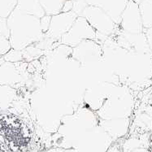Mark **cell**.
Instances as JSON below:
<instances>
[{"label":"cell","instance_id":"obj_1","mask_svg":"<svg viewBox=\"0 0 152 152\" xmlns=\"http://www.w3.org/2000/svg\"><path fill=\"white\" fill-rule=\"evenodd\" d=\"M7 23L12 49L22 51L45 37L41 28L40 18L23 12L16 7L7 18Z\"/></svg>","mask_w":152,"mask_h":152},{"label":"cell","instance_id":"obj_2","mask_svg":"<svg viewBox=\"0 0 152 152\" xmlns=\"http://www.w3.org/2000/svg\"><path fill=\"white\" fill-rule=\"evenodd\" d=\"M104 102L97 110V115L103 121L130 118L134 110V99L129 89L111 85Z\"/></svg>","mask_w":152,"mask_h":152},{"label":"cell","instance_id":"obj_3","mask_svg":"<svg viewBox=\"0 0 152 152\" xmlns=\"http://www.w3.org/2000/svg\"><path fill=\"white\" fill-rule=\"evenodd\" d=\"M111 37L119 47L128 52L138 55H152L144 32L140 34H129L123 31L119 27Z\"/></svg>","mask_w":152,"mask_h":152},{"label":"cell","instance_id":"obj_4","mask_svg":"<svg viewBox=\"0 0 152 152\" xmlns=\"http://www.w3.org/2000/svg\"><path fill=\"white\" fill-rule=\"evenodd\" d=\"M81 16L86 20L95 31L107 37L113 35L120 27L103 10L97 7L88 5L83 11Z\"/></svg>","mask_w":152,"mask_h":152},{"label":"cell","instance_id":"obj_5","mask_svg":"<svg viewBox=\"0 0 152 152\" xmlns=\"http://www.w3.org/2000/svg\"><path fill=\"white\" fill-rule=\"evenodd\" d=\"M96 31L82 16H78L71 28L63 36L59 42L73 48L86 39L96 40Z\"/></svg>","mask_w":152,"mask_h":152},{"label":"cell","instance_id":"obj_6","mask_svg":"<svg viewBox=\"0 0 152 152\" xmlns=\"http://www.w3.org/2000/svg\"><path fill=\"white\" fill-rule=\"evenodd\" d=\"M103 56L102 45L96 40L86 39L72 48V57L81 64L100 61Z\"/></svg>","mask_w":152,"mask_h":152},{"label":"cell","instance_id":"obj_7","mask_svg":"<svg viewBox=\"0 0 152 152\" xmlns=\"http://www.w3.org/2000/svg\"><path fill=\"white\" fill-rule=\"evenodd\" d=\"M77 17V15L72 11L68 12H61L52 16L49 28L45 34V37L54 41H59L71 28Z\"/></svg>","mask_w":152,"mask_h":152},{"label":"cell","instance_id":"obj_8","mask_svg":"<svg viewBox=\"0 0 152 152\" xmlns=\"http://www.w3.org/2000/svg\"><path fill=\"white\" fill-rule=\"evenodd\" d=\"M120 28L129 34L143 33L142 23L139 12L138 4L133 0H129L121 16Z\"/></svg>","mask_w":152,"mask_h":152},{"label":"cell","instance_id":"obj_9","mask_svg":"<svg viewBox=\"0 0 152 152\" xmlns=\"http://www.w3.org/2000/svg\"><path fill=\"white\" fill-rule=\"evenodd\" d=\"M129 0H86L89 6L97 7L103 10L115 24L120 25L121 16Z\"/></svg>","mask_w":152,"mask_h":152},{"label":"cell","instance_id":"obj_10","mask_svg":"<svg viewBox=\"0 0 152 152\" xmlns=\"http://www.w3.org/2000/svg\"><path fill=\"white\" fill-rule=\"evenodd\" d=\"M24 81V77L16 64L10 62L0 64V86L14 87Z\"/></svg>","mask_w":152,"mask_h":152},{"label":"cell","instance_id":"obj_11","mask_svg":"<svg viewBox=\"0 0 152 152\" xmlns=\"http://www.w3.org/2000/svg\"><path fill=\"white\" fill-rule=\"evenodd\" d=\"M102 124L104 125V129L109 134L114 137H121L127 134L131 124L130 118H121L103 121Z\"/></svg>","mask_w":152,"mask_h":152},{"label":"cell","instance_id":"obj_12","mask_svg":"<svg viewBox=\"0 0 152 152\" xmlns=\"http://www.w3.org/2000/svg\"><path fill=\"white\" fill-rule=\"evenodd\" d=\"M16 8L23 12L37 16L38 18H42L46 15L39 0H17Z\"/></svg>","mask_w":152,"mask_h":152},{"label":"cell","instance_id":"obj_13","mask_svg":"<svg viewBox=\"0 0 152 152\" xmlns=\"http://www.w3.org/2000/svg\"><path fill=\"white\" fill-rule=\"evenodd\" d=\"M17 96L16 88L9 86H0V110H7L11 106Z\"/></svg>","mask_w":152,"mask_h":152},{"label":"cell","instance_id":"obj_14","mask_svg":"<svg viewBox=\"0 0 152 152\" xmlns=\"http://www.w3.org/2000/svg\"><path fill=\"white\" fill-rule=\"evenodd\" d=\"M144 29L152 27V0H143L138 4Z\"/></svg>","mask_w":152,"mask_h":152},{"label":"cell","instance_id":"obj_15","mask_svg":"<svg viewBox=\"0 0 152 152\" xmlns=\"http://www.w3.org/2000/svg\"><path fill=\"white\" fill-rule=\"evenodd\" d=\"M39 2L45 14L52 16L62 12L66 0H39Z\"/></svg>","mask_w":152,"mask_h":152},{"label":"cell","instance_id":"obj_16","mask_svg":"<svg viewBox=\"0 0 152 152\" xmlns=\"http://www.w3.org/2000/svg\"><path fill=\"white\" fill-rule=\"evenodd\" d=\"M16 5L17 0H0V18H7Z\"/></svg>","mask_w":152,"mask_h":152},{"label":"cell","instance_id":"obj_17","mask_svg":"<svg viewBox=\"0 0 152 152\" xmlns=\"http://www.w3.org/2000/svg\"><path fill=\"white\" fill-rule=\"evenodd\" d=\"M3 59L6 62L13 63V64L24 61L22 51L14 50V49H11L8 52L5 54L3 56Z\"/></svg>","mask_w":152,"mask_h":152},{"label":"cell","instance_id":"obj_18","mask_svg":"<svg viewBox=\"0 0 152 152\" xmlns=\"http://www.w3.org/2000/svg\"><path fill=\"white\" fill-rule=\"evenodd\" d=\"M88 6L86 0H75L72 3V12L76 13L77 16H81L85 8Z\"/></svg>","mask_w":152,"mask_h":152},{"label":"cell","instance_id":"obj_19","mask_svg":"<svg viewBox=\"0 0 152 152\" xmlns=\"http://www.w3.org/2000/svg\"><path fill=\"white\" fill-rule=\"evenodd\" d=\"M12 49L9 39L0 34V56H3Z\"/></svg>","mask_w":152,"mask_h":152},{"label":"cell","instance_id":"obj_20","mask_svg":"<svg viewBox=\"0 0 152 152\" xmlns=\"http://www.w3.org/2000/svg\"><path fill=\"white\" fill-rule=\"evenodd\" d=\"M50 20H51V16H47V15H45L44 16H42V18H40V25L41 28H42V31L44 34H46L49 28V26H50Z\"/></svg>","mask_w":152,"mask_h":152},{"label":"cell","instance_id":"obj_21","mask_svg":"<svg viewBox=\"0 0 152 152\" xmlns=\"http://www.w3.org/2000/svg\"><path fill=\"white\" fill-rule=\"evenodd\" d=\"M0 34L9 39L10 31L7 23V19L0 18Z\"/></svg>","mask_w":152,"mask_h":152},{"label":"cell","instance_id":"obj_22","mask_svg":"<svg viewBox=\"0 0 152 152\" xmlns=\"http://www.w3.org/2000/svg\"><path fill=\"white\" fill-rule=\"evenodd\" d=\"M144 34L146 36V42L148 44V47H149L150 50L152 53V27L147 28V29H144Z\"/></svg>","mask_w":152,"mask_h":152},{"label":"cell","instance_id":"obj_23","mask_svg":"<svg viewBox=\"0 0 152 152\" xmlns=\"http://www.w3.org/2000/svg\"><path fill=\"white\" fill-rule=\"evenodd\" d=\"M72 3H73V1H72V0H66V2L64 3V5L63 7L62 12H71L72 10Z\"/></svg>","mask_w":152,"mask_h":152},{"label":"cell","instance_id":"obj_24","mask_svg":"<svg viewBox=\"0 0 152 152\" xmlns=\"http://www.w3.org/2000/svg\"><path fill=\"white\" fill-rule=\"evenodd\" d=\"M131 152H148L147 151V150L145 149V148H143V147H139V148H137V149L134 150L133 151Z\"/></svg>","mask_w":152,"mask_h":152},{"label":"cell","instance_id":"obj_25","mask_svg":"<svg viewBox=\"0 0 152 152\" xmlns=\"http://www.w3.org/2000/svg\"><path fill=\"white\" fill-rule=\"evenodd\" d=\"M4 62H5V60L3 59V56H0V64H2Z\"/></svg>","mask_w":152,"mask_h":152},{"label":"cell","instance_id":"obj_26","mask_svg":"<svg viewBox=\"0 0 152 152\" xmlns=\"http://www.w3.org/2000/svg\"><path fill=\"white\" fill-rule=\"evenodd\" d=\"M133 1H134V2L137 3V4H139V3H141L142 1H143V0H133Z\"/></svg>","mask_w":152,"mask_h":152},{"label":"cell","instance_id":"obj_27","mask_svg":"<svg viewBox=\"0 0 152 152\" xmlns=\"http://www.w3.org/2000/svg\"><path fill=\"white\" fill-rule=\"evenodd\" d=\"M72 1H75V0H72Z\"/></svg>","mask_w":152,"mask_h":152}]
</instances>
